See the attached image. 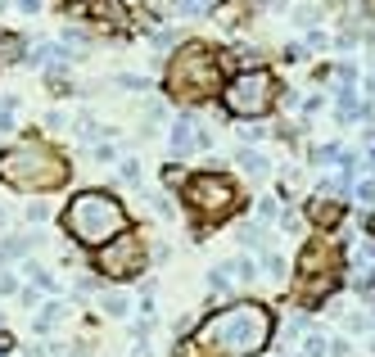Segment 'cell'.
Masks as SVG:
<instances>
[{"mask_svg":"<svg viewBox=\"0 0 375 357\" xmlns=\"http://www.w3.org/2000/svg\"><path fill=\"white\" fill-rule=\"evenodd\" d=\"M19 290V281H14V276H0V294H14Z\"/></svg>","mask_w":375,"mask_h":357,"instance_id":"24","label":"cell"},{"mask_svg":"<svg viewBox=\"0 0 375 357\" xmlns=\"http://www.w3.org/2000/svg\"><path fill=\"white\" fill-rule=\"evenodd\" d=\"M10 348H14V339H10V335H0V353H10Z\"/></svg>","mask_w":375,"mask_h":357,"instance_id":"26","label":"cell"},{"mask_svg":"<svg viewBox=\"0 0 375 357\" xmlns=\"http://www.w3.org/2000/svg\"><path fill=\"white\" fill-rule=\"evenodd\" d=\"M236 59H240V64H253V68H258V64H262V50H240Z\"/></svg>","mask_w":375,"mask_h":357,"instance_id":"21","label":"cell"},{"mask_svg":"<svg viewBox=\"0 0 375 357\" xmlns=\"http://www.w3.org/2000/svg\"><path fill=\"white\" fill-rule=\"evenodd\" d=\"M240 240H245V249H262V227H245Z\"/></svg>","mask_w":375,"mask_h":357,"instance_id":"14","label":"cell"},{"mask_svg":"<svg viewBox=\"0 0 375 357\" xmlns=\"http://www.w3.org/2000/svg\"><path fill=\"white\" fill-rule=\"evenodd\" d=\"M226 267H231V276H236V281H249V285L258 281V262L253 258H236V262H226Z\"/></svg>","mask_w":375,"mask_h":357,"instance_id":"11","label":"cell"},{"mask_svg":"<svg viewBox=\"0 0 375 357\" xmlns=\"http://www.w3.org/2000/svg\"><path fill=\"white\" fill-rule=\"evenodd\" d=\"M45 217H50V208H45V204H27V222H45Z\"/></svg>","mask_w":375,"mask_h":357,"instance_id":"19","label":"cell"},{"mask_svg":"<svg viewBox=\"0 0 375 357\" xmlns=\"http://www.w3.org/2000/svg\"><path fill=\"white\" fill-rule=\"evenodd\" d=\"M353 258L362 262V267H371V262H375V244H357V253H353Z\"/></svg>","mask_w":375,"mask_h":357,"instance_id":"17","label":"cell"},{"mask_svg":"<svg viewBox=\"0 0 375 357\" xmlns=\"http://www.w3.org/2000/svg\"><path fill=\"white\" fill-rule=\"evenodd\" d=\"M168 95L172 100H185V104H199V100H208L217 87H222V68H217V59L204 50V45H181L177 50V59L168 64Z\"/></svg>","mask_w":375,"mask_h":357,"instance_id":"4","label":"cell"},{"mask_svg":"<svg viewBox=\"0 0 375 357\" xmlns=\"http://www.w3.org/2000/svg\"><path fill=\"white\" fill-rule=\"evenodd\" d=\"M371 168H375V150H371Z\"/></svg>","mask_w":375,"mask_h":357,"instance_id":"27","label":"cell"},{"mask_svg":"<svg viewBox=\"0 0 375 357\" xmlns=\"http://www.w3.org/2000/svg\"><path fill=\"white\" fill-rule=\"evenodd\" d=\"M185 150H194V122L177 118V127H172V154H185Z\"/></svg>","mask_w":375,"mask_h":357,"instance_id":"8","label":"cell"},{"mask_svg":"<svg viewBox=\"0 0 375 357\" xmlns=\"http://www.w3.org/2000/svg\"><path fill=\"white\" fill-rule=\"evenodd\" d=\"M0 222H5V213H0Z\"/></svg>","mask_w":375,"mask_h":357,"instance_id":"29","label":"cell"},{"mask_svg":"<svg viewBox=\"0 0 375 357\" xmlns=\"http://www.w3.org/2000/svg\"><path fill=\"white\" fill-rule=\"evenodd\" d=\"M357 199H362V204H375V181H362V185H357Z\"/></svg>","mask_w":375,"mask_h":357,"instance_id":"20","label":"cell"},{"mask_svg":"<svg viewBox=\"0 0 375 357\" xmlns=\"http://www.w3.org/2000/svg\"><path fill=\"white\" fill-rule=\"evenodd\" d=\"M185 199H190V208L204 217V222H222V217H231V208H236L240 195L222 172H199V176H190V185H185Z\"/></svg>","mask_w":375,"mask_h":357,"instance_id":"7","label":"cell"},{"mask_svg":"<svg viewBox=\"0 0 375 357\" xmlns=\"http://www.w3.org/2000/svg\"><path fill=\"white\" fill-rule=\"evenodd\" d=\"M236 163L245 168L249 176H253V181H262V176H267V159H262L258 150H240V154H236Z\"/></svg>","mask_w":375,"mask_h":357,"instance_id":"10","label":"cell"},{"mask_svg":"<svg viewBox=\"0 0 375 357\" xmlns=\"http://www.w3.org/2000/svg\"><path fill=\"white\" fill-rule=\"evenodd\" d=\"M59 222H64V231L82 249H100L104 240L127 231V208H122V199L109 195V190H82V195L68 199Z\"/></svg>","mask_w":375,"mask_h":357,"instance_id":"2","label":"cell"},{"mask_svg":"<svg viewBox=\"0 0 375 357\" xmlns=\"http://www.w3.org/2000/svg\"><path fill=\"white\" fill-rule=\"evenodd\" d=\"M27 271H32V281H36V285H41V290H54V281H50V271H41V267H27Z\"/></svg>","mask_w":375,"mask_h":357,"instance_id":"18","label":"cell"},{"mask_svg":"<svg viewBox=\"0 0 375 357\" xmlns=\"http://www.w3.org/2000/svg\"><path fill=\"white\" fill-rule=\"evenodd\" d=\"M0 10H5V0H0Z\"/></svg>","mask_w":375,"mask_h":357,"instance_id":"28","label":"cell"},{"mask_svg":"<svg viewBox=\"0 0 375 357\" xmlns=\"http://www.w3.org/2000/svg\"><path fill=\"white\" fill-rule=\"evenodd\" d=\"M262 267H267V276H280L285 262H280V253H262Z\"/></svg>","mask_w":375,"mask_h":357,"instance_id":"16","label":"cell"},{"mask_svg":"<svg viewBox=\"0 0 375 357\" xmlns=\"http://www.w3.org/2000/svg\"><path fill=\"white\" fill-rule=\"evenodd\" d=\"M104 312L109 316H122V312H127V299H122V294H109V299H104Z\"/></svg>","mask_w":375,"mask_h":357,"instance_id":"15","label":"cell"},{"mask_svg":"<svg viewBox=\"0 0 375 357\" xmlns=\"http://www.w3.org/2000/svg\"><path fill=\"white\" fill-rule=\"evenodd\" d=\"M226 108L236 113V118H262L271 104H276V77L253 68V73H240L231 87L222 91Z\"/></svg>","mask_w":375,"mask_h":357,"instance_id":"5","label":"cell"},{"mask_svg":"<svg viewBox=\"0 0 375 357\" xmlns=\"http://www.w3.org/2000/svg\"><path fill=\"white\" fill-rule=\"evenodd\" d=\"M64 154H54L45 141H19L0 154V181L14 185V190H54V185L68 181Z\"/></svg>","mask_w":375,"mask_h":357,"instance_id":"3","label":"cell"},{"mask_svg":"<svg viewBox=\"0 0 375 357\" xmlns=\"http://www.w3.org/2000/svg\"><path fill=\"white\" fill-rule=\"evenodd\" d=\"M122 181H140V168H136V159H127V163H122Z\"/></svg>","mask_w":375,"mask_h":357,"instance_id":"22","label":"cell"},{"mask_svg":"<svg viewBox=\"0 0 375 357\" xmlns=\"http://www.w3.org/2000/svg\"><path fill=\"white\" fill-rule=\"evenodd\" d=\"M19 10L23 14H36V10H41V0H19Z\"/></svg>","mask_w":375,"mask_h":357,"instance_id":"25","label":"cell"},{"mask_svg":"<svg viewBox=\"0 0 375 357\" xmlns=\"http://www.w3.org/2000/svg\"><path fill=\"white\" fill-rule=\"evenodd\" d=\"M91 14H95L100 23H122V19H127L122 0H91Z\"/></svg>","mask_w":375,"mask_h":357,"instance_id":"9","label":"cell"},{"mask_svg":"<svg viewBox=\"0 0 375 357\" xmlns=\"http://www.w3.org/2000/svg\"><path fill=\"white\" fill-rule=\"evenodd\" d=\"M208 290H213V294H226V290H231V267H217L213 276H208Z\"/></svg>","mask_w":375,"mask_h":357,"instance_id":"12","label":"cell"},{"mask_svg":"<svg viewBox=\"0 0 375 357\" xmlns=\"http://www.w3.org/2000/svg\"><path fill=\"white\" fill-rule=\"evenodd\" d=\"M59 5H64V14H82L91 0H59Z\"/></svg>","mask_w":375,"mask_h":357,"instance_id":"23","label":"cell"},{"mask_svg":"<svg viewBox=\"0 0 375 357\" xmlns=\"http://www.w3.org/2000/svg\"><path fill=\"white\" fill-rule=\"evenodd\" d=\"M267 339H271V312L253 299L222 308L194 330V348L204 357H253L267 348Z\"/></svg>","mask_w":375,"mask_h":357,"instance_id":"1","label":"cell"},{"mask_svg":"<svg viewBox=\"0 0 375 357\" xmlns=\"http://www.w3.org/2000/svg\"><path fill=\"white\" fill-rule=\"evenodd\" d=\"M14 108L19 100H0V131H14Z\"/></svg>","mask_w":375,"mask_h":357,"instance_id":"13","label":"cell"},{"mask_svg":"<svg viewBox=\"0 0 375 357\" xmlns=\"http://www.w3.org/2000/svg\"><path fill=\"white\" fill-rule=\"evenodd\" d=\"M95 271L113 276V281H131L145 271V240L136 231H118L113 240H104L95 253Z\"/></svg>","mask_w":375,"mask_h":357,"instance_id":"6","label":"cell"}]
</instances>
